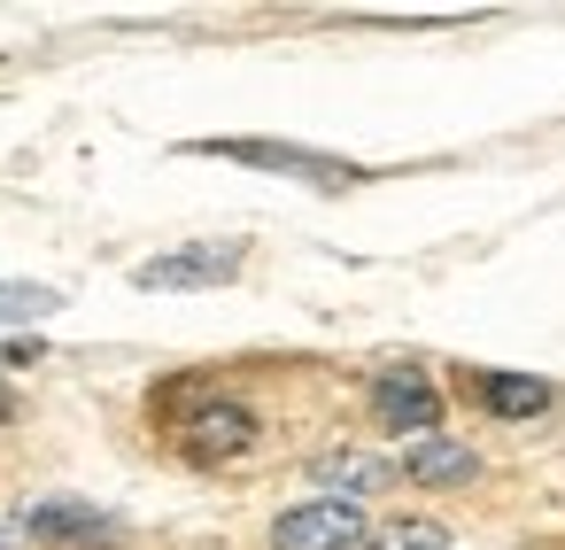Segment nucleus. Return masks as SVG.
<instances>
[{"mask_svg":"<svg viewBox=\"0 0 565 550\" xmlns=\"http://www.w3.org/2000/svg\"><path fill=\"white\" fill-rule=\"evenodd\" d=\"M279 550H364V504L356 496H310L271 519Z\"/></svg>","mask_w":565,"mask_h":550,"instance_id":"f257e3e1","label":"nucleus"},{"mask_svg":"<svg viewBox=\"0 0 565 550\" xmlns=\"http://www.w3.org/2000/svg\"><path fill=\"white\" fill-rule=\"evenodd\" d=\"M241 272V248H171V256H148L132 272V287L148 295H171V287H225Z\"/></svg>","mask_w":565,"mask_h":550,"instance_id":"7ed1b4c3","label":"nucleus"},{"mask_svg":"<svg viewBox=\"0 0 565 550\" xmlns=\"http://www.w3.org/2000/svg\"><path fill=\"white\" fill-rule=\"evenodd\" d=\"M318 480L326 488H380L387 465L380 457H356V449H333V457H318Z\"/></svg>","mask_w":565,"mask_h":550,"instance_id":"9d476101","label":"nucleus"},{"mask_svg":"<svg viewBox=\"0 0 565 550\" xmlns=\"http://www.w3.org/2000/svg\"><path fill=\"white\" fill-rule=\"evenodd\" d=\"M179 442H186V457H241V449H256V411L233 403V395H210L179 426Z\"/></svg>","mask_w":565,"mask_h":550,"instance_id":"20e7f679","label":"nucleus"},{"mask_svg":"<svg viewBox=\"0 0 565 550\" xmlns=\"http://www.w3.org/2000/svg\"><path fill=\"white\" fill-rule=\"evenodd\" d=\"M9 419H17V388H9V380H0V426H9Z\"/></svg>","mask_w":565,"mask_h":550,"instance_id":"f8f14e48","label":"nucleus"},{"mask_svg":"<svg viewBox=\"0 0 565 550\" xmlns=\"http://www.w3.org/2000/svg\"><path fill=\"white\" fill-rule=\"evenodd\" d=\"M63 295L40 287V279H0V326H32V318H55Z\"/></svg>","mask_w":565,"mask_h":550,"instance_id":"1a4fd4ad","label":"nucleus"},{"mask_svg":"<svg viewBox=\"0 0 565 550\" xmlns=\"http://www.w3.org/2000/svg\"><path fill=\"white\" fill-rule=\"evenodd\" d=\"M210 156H233V163H256V171H295L310 187H349L356 171L333 163V156H310V148H279V140H202Z\"/></svg>","mask_w":565,"mask_h":550,"instance_id":"39448f33","label":"nucleus"},{"mask_svg":"<svg viewBox=\"0 0 565 550\" xmlns=\"http://www.w3.org/2000/svg\"><path fill=\"white\" fill-rule=\"evenodd\" d=\"M372 411H380V426H395V434H434V419H441V388H434L426 372L395 364V372L372 380Z\"/></svg>","mask_w":565,"mask_h":550,"instance_id":"f03ea898","label":"nucleus"},{"mask_svg":"<svg viewBox=\"0 0 565 550\" xmlns=\"http://www.w3.org/2000/svg\"><path fill=\"white\" fill-rule=\"evenodd\" d=\"M24 535H40V542H63V535H109V519H94L86 504H40V511H24Z\"/></svg>","mask_w":565,"mask_h":550,"instance_id":"6e6552de","label":"nucleus"},{"mask_svg":"<svg viewBox=\"0 0 565 550\" xmlns=\"http://www.w3.org/2000/svg\"><path fill=\"white\" fill-rule=\"evenodd\" d=\"M364 550H449V527H434V519H395V527L364 535Z\"/></svg>","mask_w":565,"mask_h":550,"instance_id":"9b49d317","label":"nucleus"},{"mask_svg":"<svg viewBox=\"0 0 565 550\" xmlns=\"http://www.w3.org/2000/svg\"><path fill=\"white\" fill-rule=\"evenodd\" d=\"M403 473L418 488H457V480H472V449L449 442V434H426L418 449H403Z\"/></svg>","mask_w":565,"mask_h":550,"instance_id":"0eeeda50","label":"nucleus"},{"mask_svg":"<svg viewBox=\"0 0 565 550\" xmlns=\"http://www.w3.org/2000/svg\"><path fill=\"white\" fill-rule=\"evenodd\" d=\"M472 395L495 419H542L550 411V380H534V372H472Z\"/></svg>","mask_w":565,"mask_h":550,"instance_id":"423d86ee","label":"nucleus"}]
</instances>
